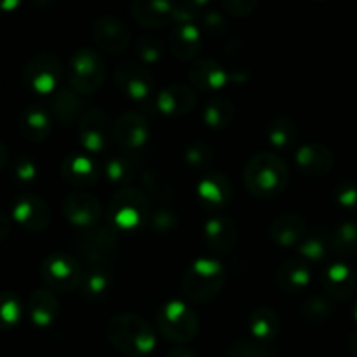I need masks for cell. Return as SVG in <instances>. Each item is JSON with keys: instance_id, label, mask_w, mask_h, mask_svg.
Masks as SVG:
<instances>
[{"instance_id": "10", "label": "cell", "mask_w": 357, "mask_h": 357, "mask_svg": "<svg viewBox=\"0 0 357 357\" xmlns=\"http://www.w3.org/2000/svg\"><path fill=\"white\" fill-rule=\"evenodd\" d=\"M114 80L119 91L132 101L150 100L155 84L149 66L138 59H126L119 63L114 70Z\"/></svg>"}, {"instance_id": "14", "label": "cell", "mask_w": 357, "mask_h": 357, "mask_svg": "<svg viewBox=\"0 0 357 357\" xmlns=\"http://www.w3.org/2000/svg\"><path fill=\"white\" fill-rule=\"evenodd\" d=\"M63 215L72 225L89 230L100 225L103 208L93 194L77 190L66 195L63 201Z\"/></svg>"}, {"instance_id": "53", "label": "cell", "mask_w": 357, "mask_h": 357, "mask_svg": "<svg viewBox=\"0 0 357 357\" xmlns=\"http://www.w3.org/2000/svg\"><path fill=\"white\" fill-rule=\"evenodd\" d=\"M349 349H351L354 354H357V331H354V333L349 337Z\"/></svg>"}, {"instance_id": "39", "label": "cell", "mask_w": 357, "mask_h": 357, "mask_svg": "<svg viewBox=\"0 0 357 357\" xmlns=\"http://www.w3.org/2000/svg\"><path fill=\"white\" fill-rule=\"evenodd\" d=\"M166 44L167 42H164L162 38L153 33L139 35L135 42V52L138 56V61L145 63V65L160 61L164 51H166Z\"/></svg>"}, {"instance_id": "45", "label": "cell", "mask_w": 357, "mask_h": 357, "mask_svg": "<svg viewBox=\"0 0 357 357\" xmlns=\"http://www.w3.org/2000/svg\"><path fill=\"white\" fill-rule=\"evenodd\" d=\"M333 199L338 206L349 209V211H357V180H342L335 185Z\"/></svg>"}, {"instance_id": "9", "label": "cell", "mask_w": 357, "mask_h": 357, "mask_svg": "<svg viewBox=\"0 0 357 357\" xmlns=\"http://www.w3.org/2000/svg\"><path fill=\"white\" fill-rule=\"evenodd\" d=\"M114 119L105 108H87L79 119L77 135L87 153H101L114 139Z\"/></svg>"}, {"instance_id": "43", "label": "cell", "mask_w": 357, "mask_h": 357, "mask_svg": "<svg viewBox=\"0 0 357 357\" xmlns=\"http://www.w3.org/2000/svg\"><path fill=\"white\" fill-rule=\"evenodd\" d=\"M150 225L155 232L167 234L180 225V215L169 206H160L150 213Z\"/></svg>"}, {"instance_id": "33", "label": "cell", "mask_w": 357, "mask_h": 357, "mask_svg": "<svg viewBox=\"0 0 357 357\" xmlns=\"http://www.w3.org/2000/svg\"><path fill=\"white\" fill-rule=\"evenodd\" d=\"M236 117V107L225 96H213L206 101L202 110V121L211 129H225L232 124Z\"/></svg>"}, {"instance_id": "4", "label": "cell", "mask_w": 357, "mask_h": 357, "mask_svg": "<svg viewBox=\"0 0 357 357\" xmlns=\"http://www.w3.org/2000/svg\"><path fill=\"white\" fill-rule=\"evenodd\" d=\"M157 330L166 340L176 345H187L201 330L199 314L180 298H169L155 314Z\"/></svg>"}, {"instance_id": "21", "label": "cell", "mask_w": 357, "mask_h": 357, "mask_svg": "<svg viewBox=\"0 0 357 357\" xmlns=\"http://www.w3.org/2000/svg\"><path fill=\"white\" fill-rule=\"evenodd\" d=\"M321 282L331 298L347 300L357 289V274L345 261H331L323 268Z\"/></svg>"}, {"instance_id": "18", "label": "cell", "mask_w": 357, "mask_h": 357, "mask_svg": "<svg viewBox=\"0 0 357 357\" xmlns=\"http://www.w3.org/2000/svg\"><path fill=\"white\" fill-rule=\"evenodd\" d=\"M202 30L195 23H176L167 33V47L181 61H195L204 44Z\"/></svg>"}, {"instance_id": "41", "label": "cell", "mask_w": 357, "mask_h": 357, "mask_svg": "<svg viewBox=\"0 0 357 357\" xmlns=\"http://www.w3.org/2000/svg\"><path fill=\"white\" fill-rule=\"evenodd\" d=\"M199 24L201 30L206 31L211 37H222L229 31L230 23L229 17L222 13L220 9H204L199 14Z\"/></svg>"}, {"instance_id": "16", "label": "cell", "mask_w": 357, "mask_h": 357, "mask_svg": "<svg viewBox=\"0 0 357 357\" xmlns=\"http://www.w3.org/2000/svg\"><path fill=\"white\" fill-rule=\"evenodd\" d=\"M103 167H100L98 160L87 152H72L65 155L61 160V176L68 185L77 188L93 187L100 180V173Z\"/></svg>"}, {"instance_id": "46", "label": "cell", "mask_w": 357, "mask_h": 357, "mask_svg": "<svg viewBox=\"0 0 357 357\" xmlns=\"http://www.w3.org/2000/svg\"><path fill=\"white\" fill-rule=\"evenodd\" d=\"M10 173H13L14 180H17L20 183H31V181L37 180L38 166L30 155L21 153V155H17L16 159H14Z\"/></svg>"}, {"instance_id": "17", "label": "cell", "mask_w": 357, "mask_h": 357, "mask_svg": "<svg viewBox=\"0 0 357 357\" xmlns=\"http://www.w3.org/2000/svg\"><path fill=\"white\" fill-rule=\"evenodd\" d=\"M295 166L300 173L309 178L324 176L335 166V153L324 143H303L295 152Z\"/></svg>"}, {"instance_id": "13", "label": "cell", "mask_w": 357, "mask_h": 357, "mask_svg": "<svg viewBox=\"0 0 357 357\" xmlns=\"http://www.w3.org/2000/svg\"><path fill=\"white\" fill-rule=\"evenodd\" d=\"M94 42L108 54H121L131 42V30L122 17L115 14H101L93 24Z\"/></svg>"}, {"instance_id": "44", "label": "cell", "mask_w": 357, "mask_h": 357, "mask_svg": "<svg viewBox=\"0 0 357 357\" xmlns=\"http://www.w3.org/2000/svg\"><path fill=\"white\" fill-rule=\"evenodd\" d=\"M227 357H272V352L261 342L239 338L230 345Z\"/></svg>"}, {"instance_id": "7", "label": "cell", "mask_w": 357, "mask_h": 357, "mask_svg": "<svg viewBox=\"0 0 357 357\" xmlns=\"http://www.w3.org/2000/svg\"><path fill=\"white\" fill-rule=\"evenodd\" d=\"M82 275L84 268L80 261L65 251H52L40 264L42 281L54 291H73L80 288Z\"/></svg>"}, {"instance_id": "2", "label": "cell", "mask_w": 357, "mask_h": 357, "mask_svg": "<svg viewBox=\"0 0 357 357\" xmlns=\"http://www.w3.org/2000/svg\"><path fill=\"white\" fill-rule=\"evenodd\" d=\"M289 171L284 159L274 152H258L248 160L243 180L255 197H275L288 185Z\"/></svg>"}, {"instance_id": "51", "label": "cell", "mask_w": 357, "mask_h": 357, "mask_svg": "<svg viewBox=\"0 0 357 357\" xmlns=\"http://www.w3.org/2000/svg\"><path fill=\"white\" fill-rule=\"evenodd\" d=\"M7 159H9V152H7V146L3 143H0V169L7 164Z\"/></svg>"}, {"instance_id": "28", "label": "cell", "mask_w": 357, "mask_h": 357, "mask_svg": "<svg viewBox=\"0 0 357 357\" xmlns=\"http://www.w3.org/2000/svg\"><path fill=\"white\" fill-rule=\"evenodd\" d=\"M17 124L21 136L28 142H44L52 131V115L42 105H28L20 114Z\"/></svg>"}, {"instance_id": "37", "label": "cell", "mask_w": 357, "mask_h": 357, "mask_svg": "<svg viewBox=\"0 0 357 357\" xmlns=\"http://www.w3.org/2000/svg\"><path fill=\"white\" fill-rule=\"evenodd\" d=\"M181 157H183V162L187 164L188 169L206 171L215 160V150L209 143L202 142V139H192L185 145Z\"/></svg>"}, {"instance_id": "54", "label": "cell", "mask_w": 357, "mask_h": 357, "mask_svg": "<svg viewBox=\"0 0 357 357\" xmlns=\"http://www.w3.org/2000/svg\"><path fill=\"white\" fill-rule=\"evenodd\" d=\"M352 316H354V319L357 321V300H356V303H354V309H352Z\"/></svg>"}, {"instance_id": "34", "label": "cell", "mask_w": 357, "mask_h": 357, "mask_svg": "<svg viewBox=\"0 0 357 357\" xmlns=\"http://www.w3.org/2000/svg\"><path fill=\"white\" fill-rule=\"evenodd\" d=\"M296 136H298L296 122L286 114L275 115L267 128L268 143L278 150L289 149L296 142Z\"/></svg>"}, {"instance_id": "50", "label": "cell", "mask_w": 357, "mask_h": 357, "mask_svg": "<svg viewBox=\"0 0 357 357\" xmlns=\"http://www.w3.org/2000/svg\"><path fill=\"white\" fill-rule=\"evenodd\" d=\"M10 232V222L3 211H0V241L6 239Z\"/></svg>"}, {"instance_id": "52", "label": "cell", "mask_w": 357, "mask_h": 357, "mask_svg": "<svg viewBox=\"0 0 357 357\" xmlns=\"http://www.w3.org/2000/svg\"><path fill=\"white\" fill-rule=\"evenodd\" d=\"M20 6V0H0V9L10 10Z\"/></svg>"}, {"instance_id": "40", "label": "cell", "mask_w": 357, "mask_h": 357, "mask_svg": "<svg viewBox=\"0 0 357 357\" xmlns=\"http://www.w3.org/2000/svg\"><path fill=\"white\" fill-rule=\"evenodd\" d=\"M23 317V303L14 291H0V330L16 326Z\"/></svg>"}, {"instance_id": "23", "label": "cell", "mask_w": 357, "mask_h": 357, "mask_svg": "<svg viewBox=\"0 0 357 357\" xmlns=\"http://www.w3.org/2000/svg\"><path fill=\"white\" fill-rule=\"evenodd\" d=\"M188 80L201 91H218L229 84L230 73L216 59L197 58L188 66Z\"/></svg>"}, {"instance_id": "27", "label": "cell", "mask_w": 357, "mask_h": 357, "mask_svg": "<svg viewBox=\"0 0 357 357\" xmlns=\"http://www.w3.org/2000/svg\"><path fill=\"white\" fill-rule=\"evenodd\" d=\"M87 103L79 93L72 89V87H58L54 93L51 94L49 100V112H51L52 119L59 121L61 124H68L75 119H80L86 112Z\"/></svg>"}, {"instance_id": "8", "label": "cell", "mask_w": 357, "mask_h": 357, "mask_svg": "<svg viewBox=\"0 0 357 357\" xmlns=\"http://www.w3.org/2000/svg\"><path fill=\"white\" fill-rule=\"evenodd\" d=\"M63 75V63L52 51H40L23 66V82L37 94H52Z\"/></svg>"}, {"instance_id": "22", "label": "cell", "mask_w": 357, "mask_h": 357, "mask_svg": "<svg viewBox=\"0 0 357 357\" xmlns=\"http://www.w3.org/2000/svg\"><path fill=\"white\" fill-rule=\"evenodd\" d=\"M204 239L215 253H230L239 241V229L230 216L213 215L202 227Z\"/></svg>"}, {"instance_id": "11", "label": "cell", "mask_w": 357, "mask_h": 357, "mask_svg": "<svg viewBox=\"0 0 357 357\" xmlns=\"http://www.w3.org/2000/svg\"><path fill=\"white\" fill-rule=\"evenodd\" d=\"M119 243V230L112 223L86 230L77 239V250L87 264H108Z\"/></svg>"}, {"instance_id": "29", "label": "cell", "mask_w": 357, "mask_h": 357, "mask_svg": "<svg viewBox=\"0 0 357 357\" xmlns=\"http://www.w3.org/2000/svg\"><path fill=\"white\" fill-rule=\"evenodd\" d=\"M28 316L38 328L51 326L59 314V300L49 288H37L28 296Z\"/></svg>"}, {"instance_id": "1", "label": "cell", "mask_w": 357, "mask_h": 357, "mask_svg": "<svg viewBox=\"0 0 357 357\" xmlns=\"http://www.w3.org/2000/svg\"><path fill=\"white\" fill-rule=\"evenodd\" d=\"M105 333L108 342L126 357H146L155 351V330L138 314H115L108 319Z\"/></svg>"}, {"instance_id": "35", "label": "cell", "mask_w": 357, "mask_h": 357, "mask_svg": "<svg viewBox=\"0 0 357 357\" xmlns=\"http://www.w3.org/2000/svg\"><path fill=\"white\" fill-rule=\"evenodd\" d=\"M331 250L342 257H354L357 255V222L347 220L333 227L328 237Z\"/></svg>"}, {"instance_id": "36", "label": "cell", "mask_w": 357, "mask_h": 357, "mask_svg": "<svg viewBox=\"0 0 357 357\" xmlns=\"http://www.w3.org/2000/svg\"><path fill=\"white\" fill-rule=\"evenodd\" d=\"M143 192L146 197H152L155 201L169 202L174 197V183L169 176L157 169H146L142 174Z\"/></svg>"}, {"instance_id": "48", "label": "cell", "mask_w": 357, "mask_h": 357, "mask_svg": "<svg viewBox=\"0 0 357 357\" xmlns=\"http://www.w3.org/2000/svg\"><path fill=\"white\" fill-rule=\"evenodd\" d=\"M258 6L257 0H223L222 7L227 10L229 14L237 17L248 16L255 10V7Z\"/></svg>"}, {"instance_id": "26", "label": "cell", "mask_w": 357, "mask_h": 357, "mask_svg": "<svg viewBox=\"0 0 357 357\" xmlns=\"http://www.w3.org/2000/svg\"><path fill=\"white\" fill-rule=\"evenodd\" d=\"M310 281H312V271H310L309 264L302 258H288L282 261L275 274V282L279 288L291 295H298V293L305 291L309 288Z\"/></svg>"}, {"instance_id": "24", "label": "cell", "mask_w": 357, "mask_h": 357, "mask_svg": "<svg viewBox=\"0 0 357 357\" xmlns=\"http://www.w3.org/2000/svg\"><path fill=\"white\" fill-rule=\"evenodd\" d=\"M307 236V222L298 213H282L275 216L268 225V237L274 244L282 248H291L300 244Z\"/></svg>"}, {"instance_id": "49", "label": "cell", "mask_w": 357, "mask_h": 357, "mask_svg": "<svg viewBox=\"0 0 357 357\" xmlns=\"http://www.w3.org/2000/svg\"><path fill=\"white\" fill-rule=\"evenodd\" d=\"M166 357H199V356L194 349L187 347V345H176V347H173L169 352H167Z\"/></svg>"}, {"instance_id": "30", "label": "cell", "mask_w": 357, "mask_h": 357, "mask_svg": "<svg viewBox=\"0 0 357 357\" xmlns=\"http://www.w3.org/2000/svg\"><path fill=\"white\" fill-rule=\"evenodd\" d=\"M112 278L114 275L108 264H87V267L84 268L82 282H80L84 296L98 300L107 295L112 288Z\"/></svg>"}, {"instance_id": "15", "label": "cell", "mask_w": 357, "mask_h": 357, "mask_svg": "<svg viewBox=\"0 0 357 357\" xmlns=\"http://www.w3.org/2000/svg\"><path fill=\"white\" fill-rule=\"evenodd\" d=\"M195 195L202 208L208 211H220L227 208L232 199V183L222 171H208L195 185Z\"/></svg>"}, {"instance_id": "20", "label": "cell", "mask_w": 357, "mask_h": 357, "mask_svg": "<svg viewBox=\"0 0 357 357\" xmlns=\"http://www.w3.org/2000/svg\"><path fill=\"white\" fill-rule=\"evenodd\" d=\"M114 138L129 150L139 149L150 138V126L145 115L136 110H128L119 115L114 126Z\"/></svg>"}, {"instance_id": "38", "label": "cell", "mask_w": 357, "mask_h": 357, "mask_svg": "<svg viewBox=\"0 0 357 357\" xmlns=\"http://www.w3.org/2000/svg\"><path fill=\"white\" fill-rule=\"evenodd\" d=\"M335 314V303L330 295H310L302 303V316L309 323H326Z\"/></svg>"}, {"instance_id": "19", "label": "cell", "mask_w": 357, "mask_h": 357, "mask_svg": "<svg viewBox=\"0 0 357 357\" xmlns=\"http://www.w3.org/2000/svg\"><path fill=\"white\" fill-rule=\"evenodd\" d=\"M197 103L194 87L185 82H171L159 91L155 98V108L169 117L187 115Z\"/></svg>"}, {"instance_id": "47", "label": "cell", "mask_w": 357, "mask_h": 357, "mask_svg": "<svg viewBox=\"0 0 357 357\" xmlns=\"http://www.w3.org/2000/svg\"><path fill=\"white\" fill-rule=\"evenodd\" d=\"M206 2H199V0H181V2H174V24L176 23H194L195 17H199L202 7Z\"/></svg>"}, {"instance_id": "42", "label": "cell", "mask_w": 357, "mask_h": 357, "mask_svg": "<svg viewBox=\"0 0 357 357\" xmlns=\"http://www.w3.org/2000/svg\"><path fill=\"white\" fill-rule=\"evenodd\" d=\"M328 246L330 244L326 243L323 236L319 234H307L298 244V253L302 260H305L307 264L309 261H321L328 253Z\"/></svg>"}, {"instance_id": "3", "label": "cell", "mask_w": 357, "mask_h": 357, "mask_svg": "<svg viewBox=\"0 0 357 357\" xmlns=\"http://www.w3.org/2000/svg\"><path fill=\"white\" fill-rule=\"evenodd\" d=\"M225 284V268L218 258L197 257L185 271L181 289L190 302L204 303L215 298Z\"/></svg>"}, {"instance_id": "6", "label": "cell", "mask_w": 357, "mask_h": 357, "mask_svg": "<svg viewBox=\"0 0 357 357\" xmlns=\"http://www.w3.org/2000/svg\"><path fill=\"white\" fill-rule=\"evenodd\" d=\"M107 77L105 59L96 49L79 47L68 61V84L80 96H91L101 89Z\"/></svg>"}, {"instance_id": "31", "label": "cell", "mask_w": 357, "mask_h": 357, "mask_svg": "<svg viewBox=\"0 0 357 357\" xmlns=\"http://www.w3.org/2000/svg\"><path fill=\"white\" fill-rule=\"evenodd\" d=\"M248 328H250L255 340L261 342V344L272 340V338L278 337L279 333L278 312L267 305L255 307V309L251 310L250 317H248Z\"/></svg>"}, {"instance_id": "5", "label": "cell", "mask_w": 357, "mask_h": 357, "mask_svg": "<svg viewBox=\"0 0 357 357\" xmlns=\"http://www.w3.org/2000/svg\"><path fill=\"white\" fill-rule=\"evenodd\" d=\"M150 202L145 192L136 187H124L115 192L108 204V223L117 230L135 232L150 222Z\"/></svg>"}, {"instance_id": "25", "label": "cell", "mask_w": 357, "mask_h": 357, "mask_svg": "<svg viewBox=\"0 0 357 357\" xmlns=\"http://www.w3.org/2000/svg\"><path fill=\"white\" fill-rule=\"evenodd\" d=\"M132 17L142 26L164 28L174 23V2L171 0H136L131 6Z\"/></svg>"}, {"instance_id": "32", "label": "cell", "mask_w": 357, "mask_h": 357, "mask_svg": "<svg viewBox=\"0 0 357 357\" xmlns=\"http://www.w3.org/2000/svg\"><path fill=\"white\" fill-rule=\"evenodd\" d=\"M103 174L110 183L121 185L124 188L135 181L136 174H138V166L126 153H115V155H110L105 160Z\"/></svg>"}, {"instance_id": "12", "label": "cell", "mask_w": 357, "mask_h": 357, "mask_svg": "<svg viewBox=\"0 0 357 357\" xmlns=\"http://www.w3.org/2000/svg\"><path fill=\"white\" fill-rule=\"evenodd\" d=\"M10 213H13L14 222L20 223L23 229L30 230V232H40V230L47 229L52 216L47 202L40 195L31 194V192L16 195Z\"/></svg>"}]
</instances>
